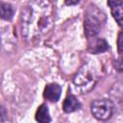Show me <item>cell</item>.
I'll return each mask as SVG.
<instances>
[{"mask_svg":"<svg viewBox=\"0 0 123 123\" xmlns=\"http://www.w3.org/2000/svg\"><path fill=\"white\" fill-rule=\"evenodd\" d=\"M51 5L47 1L30 2L22 12V28L26 36L43 33L52 22Z\"/></svg>","mask_w":123,"mask_h":123,"instance_id":"6da1fadb","label":"cell"},{"mask_svg":"<svg viewBox=\"0 0 123 123\" xmlns=\"http://www.w3.org/2000/svg\"><path fill=\"white\" fill-rule=\"evenodd\" d=\"M106 22L105 13L94 5H89L85 12L84 29L88 39L95 37Z\"/></svg>","mask_w":123,"mask_h":123,"instance_id":"7a4b0ae2","label":"cell"},{"mask_svg":"<svg viewBox=\"0 0 123 123\" xmlns=\"http://www.w3.org/2000/svg\"><path fill=\"white\" fill-rule=\"evenodd\" d=\"M73 83L76 87L83 93L92 89L96 83V76L94 70L88 65H84L79 69L73 78Z\"/></svg>","mask_w":123,"mask_h":123,"instance_id":"3957f363","label":"cell"},{"mask_svg":"<svg viewBox=\"0 0 123 123\" xmlns=\"http://www.w3.org/2000/svg\"><path fill=\"white\" fill-rule=\"evenodd\" d=\"M91 112L98 120H108L113 112V104L108 99H98L91 104Z\"/></svg>","mask_w":123,"mask_h":123,"instance_id":"277c9868","label":"cell"},{"mask_svg":"<svg viewBox=\"0 0 123 123\" xmlns=\"http://www.w3.org/2000/svg\"><path fill=\"white\" fill-rule=\"evenodd\" d=\"M108 5L111 8V14L119 26L123 27V1L111 0L108 1Z\"/></svg>","mask_w":123,"mask_h":123,"instance_id":"5b68a950","label":"cell"},{"mask_svg":"<svg viewBox=\"0 0 123 123\" xmlns=\"http://www.w3.org/2000/svg\"><path fill=\"white\" fill-rule=\"evenodd\" d=\"M61 94H62V87L60 85L55 83L46 85L43 92L44 98H46L51 102H57L60 99Z\"/></svg>","mask_w":123,"mask_h":123,"instance_id":"8992f818","label":"cell"},{"mask_svg":"<svg viewBox=\"0 0 123 123\" xmlns=\"http://www.w3.org/2000/svg\"><path fill=\"white\" fill-rule=\"evenodd\" d=\"M88 51L92 54H100V53H103V52H106L108 49H109V43L106 41V39L104 38H91V40L89 41V44H88Z\"/></svg>","mask_w":123,"mask_h":123,"instance_id":"52a82bcc","label":"cell"},{"mask_svg":"<svg viewBox=\"0 0 123 123\" xmlns=\"http://www.w3.org/2000/svg\"><path fill=\"white\" fill-rule=\"evenodd\" d=\"M81 107V104L79 102V100L74 96V95H69L64 99L63 105H62V109L64 111V112L70 113L73 112L77 110H79Z\"/></svg>","mask_w":123,"mask_h":123,"instance_id":"ba28073f","label":"cell"},{"mask_svg":"<svg viewBox=\"0 0 123 123\" xmlns=\"http://www.w3.org/2000/svg\"><path fill=\"white\" fill-rule=\"evenodd\" d=\"M36 120L38 123H50L51 116L49 113L48 107L45 104H42L38 107L36 112Z\"/></svg>","mask_w":123,"mask_h":123,"instance_id":"9c48e42d","label":"cell"},{"mask_svg":"<svg viewBox=\"0 0 123 123\" xmlns=\"http://www.w3.org/2000/svg\"><path fill=\"white\" fill-rule=\"evenodd\" d=\"M0 11H1V18L4 19V20H11L12 17H13V13H14V11H13V8L12 7V5L8 4V3H1V8H0Z\"/></svg>","mask_w":123,"mask_h":123,"instance_id":"30bf717a","label":"cell"},{"mask_svg":"<svg viewBox=\"0 0 123 123\" xmlns=\"http://www.w3.org/2000/svg\"><path fill=\"white\" fill-rule=\"evenodd\" d=\"M113 66L118 72H123V56H120L113 62Z\"/></svg>","mask_w":123,"mask_h":123,"instance_id":"8fae6325","label":"cell"},{"mask_svg":"<svg viewBox=\"0 0 123 123\" xmlns=\"http://www.w3.org/2000/svg\"><path fill=\"white\" fill-rule=\"evenodd\" d=\"M117 49L119 53H123V30L117 36Z\"/></svg>","mask_w":123,"mask_h":123,"instance_id":"7c38bea8","label":"cell"},{"mask_svg":"<svg viewBox=\"0 0 123 123\" xmlns=\"http://www.w3.org/2000/svg\"><path fill=\"white\" fill-rule=\"evenodd\" d=\"M78 3H79L78 0H75V1H65L66 5H74V4H78Z\"/></svg>","mask_w":123,"mask_h":123,"instance_id":"4fadbf2b","label":"cell"},{"mask_svg":"<svg viewBox=\"0 0 123 123\" xmlns=\"http://www.w3.org/2000/svg\"><path fill=\"white\" fill-rule=\"evenodd\" d=\"M4 116H5V113H4V108H2V121H4Z\"/></svg>","mask_w":123,"mask_h":123,"instance_id":"5bb4252c","label":"cell"}]
</instances>
